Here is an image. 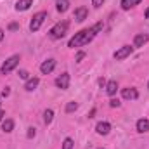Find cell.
Listing matches in <instances>:
<instances>
[{"instance_id": "1", "label": "cell", "mask_w": 149, "mask_h": 149, "mask_svg": "<svg viewBox=\"0 0 149 149\" xmlns=\"http://www.w3.org/2000/svg\"><path fill=\"white\" fill-rule=\"evenodd\" d=\"M102 21L101 23H97V24H94L92 28H88V30H81V31H78L76 35H74L71 40H70V43H68V47H71V49H74V47H81V45H87L88 42H92L94 40V37L102 30Z\"/></svg>"}, {"instance_id": "2", "label": "cell", "mask_w": 149, "mask_h": 149, "mask_svg": "<svg viewBox=\"0 0 149 149\" xmlns=\"http://www.w3.org/2000/svg\"><path fill=\"white\" fill-rule=\"evenodd\" d=\"M66 30H68V21H63V23H57L50 31H49V37L52 40H57V38H63L66 35Z\"/></svg>"}, {"instance_id": "3", "label": "cell", "mask_w": 149, "mask_h": 149, "mask_svg": "<svg viewBox=\"0 0 149 149\" xmlns=\"http://www.w3.org/2000/svg\"><path fill=\"white\" fill-rule=\"evenodd\" d=\"M19 61H21V59H19V56H10V57H9V59H7V61L2 64V68H0V73H2V74L10 73V71H12V70H14V68L19 64Z\"/></svg>"}, {"instance_id": "4", "label": "cell", "mask_w": 149, "mask_h": 149, "mask_svg": "<svg viewBox=\"0 0 149 149\" xmlns=\"http://www.w3.org/2000/svg\"><path fill=\"white\" fill-rule=\"evenodd\" d=\"M45 19H47V12H43V10H42V12H37V14L33 16V19H31V23H30V30H31V31H38Z\"/></svg>"}, {"instance_id": "5", "label": "cell", "mask_w": 149, "mask_h": 149, "mask_svg": "<svg viewBox=\"0 0 149 149\" xmlns=\"http://www.w3.org/2000/svg\"><path fill=\"white\" fill-rule=\"evenodd\" d=\"M130 54H132V47H130V45H123L121 49H118V50L114 52V59H116V61H123V59L128 57Z\"/></svg>"}, {"instance_id": "6", "label": "cell", "mask_w": 149, "mask_h": 149, "mask_svg": "<svg viewBox=\"0 0 149 149\" xmlns=\"http://www.w3.org/2000/svg\"><path fill=\"white\" fill-rule=\"evenodd\" d=\"M121 95H123V99L135 101V99L139 97V92H137V88H134V87H127V88L121 90Z\"/></svg>"}, {"instance_id": "7", "label": "cell", "mask_w": 149, "mask_h": 149, "mask_svg": "<svg viewBox=\"0 0 149 149\" xmlns=\"http://www.w3.org/2000/svg\"><path fill=\"white\" fill-rule=\"evenodd\" d=\"M54 68H56V59H47V61H43L42 63V66H40V71L43 74H49L54 71Z\"/></svg>"}, {"instance_id": "8", "label": "cell", "mask_w": 149, "mask_h": 149, "mask_svg": "<svg viewBox=\"0 0 149 149\" xmlns=\"http://www.w3.org/2000/svg\"><path fill=\"white\" fill-rule=\"evenodd\" d=\"M56 85H57L61 90H66V88L70 87V74H68V73H63L61 76H57Z\"/></svg>"}, {"instance_id": "9", "label": "cell", "mask_w": 149, "mask_h": 149, "mask_svg": "<svg viewBox=\"0 0 149 149\" xmlns=\"http://www.w3.org/2000/svg\"><path fill=\"white\" fill-rule=\"evenodd\" d=\"M148 42H149V35L139 33V35H135V38H134V47H144Z\"/></svg>"}, {"instance_id": "10", "label": "cell", "mask_w": 149, "mask_h": 149, "mask_svg": "<svg viewBox=\"0 0 149 149\" xmlns=\"http://www.w3.org/2000/svg\"><path fill=\"white\" fill-rule=\"evenodd\" d=\"M87 16H88V9H87V7H78V9L74 10V19H76L78 23L85 21Z\"/></svg>"}, {"instance_id": "11", "label": "cell", "mask_w": 149, "mask_h": 149, "mask_svg": "<svg viewBox=\"0 0 149 149\" xmlns=\"http://www.w3.org/2000/svg\"><path fill=\"white\" fill-rule=\"evenodd\" d=\"M95 130H97V134H101V135H108L109 130H111V125H109L108 121H101V123H97Z\"/></svg>"}, {"instance_id": "12", "label": "cell", "mask_w": 149, "mask_h": 149, "mask_svg": "<svg viewBox=\"0 0 149 149\" xmlns=\"http://www.w3.org/2000/svg\"><path fill=\"white\" fill-rule=\"evenodd\" d=\"M33 5V0H17L16 2V10H28Z\"/></svg>"}, {"instance_id": "13", "label": "cell", "mask_w": 149, "mask_h": 149, "mask_svg": "<svg viewBox=\"0 0 149 149\" xmlns=\"http://www.w3.org/2000/svg\"><path fill=\"white\" fill-rule=\"evenodd\" d=\"M137 132H141V134H146V132H149V120H146V118H141V120L137 121Z\"/></svg>"}, {"instance_id": "14", "label": "cell", "mask_w": 149, "mask_h": 149, "mask_svg": "<svg viewBox=\"0 0 149 149\" xmlns=\"http://www.w3.org/2000/svg\"><path fill=\"white\" fill-rule=\"evenodd\" d=\"M56 9L59 12H66L70 9V0H56Z\"/></svg>"}, {"instance_id": "15", "label": "cell", "mask_w": 149, "mask_h": 149, "mask_svg": "<svg viewBox=\"0 0 149 149\" xmlns=\"http://www.w3.org/2000/svg\"><path fill=\"white\" fill-rule=\"evenodd\" d=\"M142 0H121V9L123 10H128V9H132V7H135V5H139Z\"/></svg>"}, {"instance_id": "16", "label": "cell", "mask_w": 149, "mask_h": 149, "mask_svg": "<svg viewBox=\"0 0 149 149\" xmlns=\"http://www.w3.org/2000/svg\"><path fill=\"white\" fill-rule=\"evenodd\" d=\"M116 90H118V83H116V80H109L108 85H106V92H108V95H114Z\"/></svg>"}, {"instance_id": "17", "label": "cell", "mask_w": 149, "mask_h": 149, "mask_svg": "<svg viewBox=\"0 0 149 149\" xmlns=\"http://www.w3.org/2000/svg\"><path fill=\"white\" fill-rule=\"evenodd\" d=\"M38 83H40V80H38L37 76H35V78H30V80L26 81V85H24V88H26L28 92H31V90H35V88L38 87Z\"/></svg>"}, {"instance_id": "18", "label": "cell", "mask_w": 149, "mask_h": 149, "mask_svg": "<svg viewBox=\"0 0 149 149\" xmlns=\"http://www.w3.org/2000/svg\"><path fill=\"white\" fill-rule=\"evenodd\" d=\"M2 130L7 132V134L12 132V130H14V121H12V120H3V121H2Z\"/></svg>"}, {"instance_id": "19", "label": "cell", "mask_w": 149, "mask_h": 149, "mask_svg": "<svg viewBox=\"0 0 149 149\" xmlns=\"http://www.w3.org/2000/svg\"><path fill=\"white\" fill-rule=\"evenodd\" d=\"M52 118H54V111H52V109H47V111L43 113V121H45L47 125L52 121Z\"/></svg>"}, {"instance_id": "20", "label": "cell", "mask_w": 149, "mask_h": 149, "mask_svg": "<svg viewBox=\"0 0 149 149\" xmlns=\"http://www.w3.org/2000/svg\"><path fill=\"white\" fill-rule=\"evenodd\" d=\"M78 109V104L76 102H68L66 104V113H73V111H76Z\"/></svg>"}, {"instance_id": "21", "label": "cell", "mask_w": 149, "mask_h": 149, "mask_svg": "<svg viewBox=\"0 0 149 149\" xmlns=\"http://www.w3.org/2000/svg\"><path fill=\"white\" fill-rule=\"evenodd\" d=\"M63 149H73V139H64V142H63Z\"/></svg>"}, {"instance_id": "22", "label": "cell", "mask_w": 149, "mask_h": 149, "mask_svg": "<svg viewBox=\"0 0 149 149\" xmlns=\"http://www.w3.org/2000/svg\"><path fill=\"white\" fill-rule=\"evenodd\" d=\"M19 76H21L23 80H30V73H28V71H24V70H21V71H19Z\"/></svg>"}, {"instance_id": "23", "label": "cell", "mask_w": 149, "mask_h": 149, "mask_svg": "<svg viewBox=\"0 0 149 149\" xmlns=\"http://www.w3.org/2000/svg\"><path fill=\"white\" fill-rule=\"evenodd\" d=\"M109 106H111V108H120V101H118V99H111V101H109Z\"/></svg>"}, {"instance_id": "24", "label": "cell", "mask_w": 149, "mask_h": 149, "mask_svg": "<svg viewBox=\"0 0 149 149\" xmlns=\"http://www.w3.org/2000/svg\"><path fill=\"white\" fill-rule=\"evenodd\" d=\"M37 135V132H35V128L31 127V128H28V139H33Z\"/></svg>"}, {"instance_id": "25", "label": "cell", "mask_w": 149, "mask_h": 149, "mask_svg": "<svg viewBox=\"0 0 149 149\" xmlns=\"http://www.w3.org/2000/svg\"><path fill=\"white\" fill-rule=\"evenodd\" d=\"M102 3H104V0H92V5H94L95 9H97V7H101Z\"/></svg>"}, {"instance_id": "26", "label": "cell", "mask_w": 149, "mask_h": 149, "mask_svg": "<svg viewBox=\"0 0 149 149\" xmlns=\"http://www.w3.org/2000/svg\"><path fill=\"white\" fill-rule=\"evenodd\" d=\"M17 28H19V24H17V23H10V24H9V30H10V31H16Z\"/></svg>"}, {"instance_id": "27", "label": "cell", "mask_w": 149, "mask_h": 149, "mask_svg": "<svg viewBox=\"0 0 149 149\" xmlns=\"http://www.w3.org/2000/svg\"><path fill=\"white\" fill-rule=\"evenodd\" d=\"M83 57H85V52H78L76 54V61H81Z\"/></svg>"}, {"instance_id": "28", "label": "cell", "mask_w": 149, "mask_h": 149, "mask_svg": "<svg viewBox=\"0 0 149 149\" xmlns=\"http://www.w3.org/2000/svg\"><path fill=\"white\" fill-rule=\"evenodd\" d=\"M9 94H10V90H9V87H5V88L2 90V95H3V97H7Z\"/></svg>"}, {"instance_id": "29", "label": "cell", "mask_w": 149, "mask_h": 149, "mask_svg": "<svg viewBox=\"0 0 149 149\" xmlns=\"http://www.w3.org/2000/svg\"><path fill=\"white\" fill-rule=\"evenodd\" d=\"M144 16H146V19H149V7L146 9V12H144Z\"/></svg>"}, {"instance_id": "30", "label": "cell", "mask_w": 149, "mask_h": 149, "mask_svg": "<svg viewBox=\"0 0 149 149\" xmlns=\"http://www.w3.org/2000/svg\"><path fill=\"white\" fill-rule=\"evenodd\" d=\"M2 40H3V30L0 28V42H2Z\"/></svg>"}, {"instance_id": "31", "label": "cell", "mask_w": 149, "mask_h": 149, "mask_svg": "<svg viewBox=\"0 0 149 149\" xmlns=\"http://www.w3.org/2000/svg\"><path fill=\"white\" fill-rule=\"evenodd\" d=\"M3 114H5V113H3V109H0V121H2V118H3Z\"/></svg>"}, {"instance_id": "32", "label": "cell", "mask_w": 149, "mask_h": 149, "mask_svg": "<svg viewBox=\"0 0 149 149\" xmlns=\"http://www.w3.org/2000/svg\"><path fill=\"white\" fill-rule=\"evenodd\" d=\"M148 88H149V83H148Z\"/></svg>"}]
</instances>
